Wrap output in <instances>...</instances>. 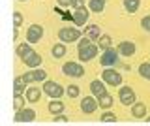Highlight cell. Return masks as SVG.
Returning <instances> with one entry per match:
<instances>
[{"instance_id": "obj_1", "label": "cell", "mask_w": 150, "mask_h": 126, "mask_svg": "<svg viewBox=\"0 0 150 126\" xmlns=\"http://www.w3.org/2000/svg\"><path fill=\"white\" fill-rule=\"evenodd\" d=\"M58 38L64 43H71V41L81 40V32H79V28H75V26H66V28H60Z\"/></svg>"}, {"instance_id": "obj_2", "label": "cell", "mask_w": 150, "mask_h": 126, "mask_svg": "<svg viewBox=\"0 0 150 126\" xmlns=\"http://www.w3.org/2000/svg\"><path fill=\"white\" fill-rule=\"evenodd\" d=\"M101 79L111 87H120L122 85V73L116 72V70H112V68H105V72L101 73Z\"/></svg>"}, {"instance_id": "obj_3", "label": "cell", "mask_w": 150, "mask_h": 126, "mask_svg": "<svg viewBox=\"0 0 150 126\" xmlns=\"http://www.w3.org/2000/svg\"><path fill=\"white\" fill-rule=\"evenodd\" d=\"M62 73L68 77H83L84 75V68L79 62H66L62 66Z\"/></svg>"}, {"instance_id": "obj_4", "label": "cell", "mask_w": 150, "mask_h": 126, "mask_svg": "<svg viewBox=\"0 0 150 126\" xmlns=\"http://www.w3.org/2000/svg\"><path fill=\"white\" fill-rule=\"evenodd\" d=\"M100 62H101V66L103 68H109V66H115L116 62H118V49H105L103 51V55H101V58H100Z\"/></svg>"}, {"instance_id": "obj_5", "label": "cell", "mask_w": 150, "mask_h": 126, "mask_svg": "<svg viewBox=\"0 0 150 126\" xmlns=\"http://www.w3.org/2000/svg\"><path fill=\"white\" fill-rule=\"evenodd\" d=\"M43 90H45V94L47 96H51V98H60L64 94V88L62 85H58V83H54V81H43Z\"/></svg>"}, {"instance_id": "obj_6", "label": "cell", "mask_w": 150, "mask_h": 126, "mask_svg": "<svg viewBox=\"0 0 150 126\" xmlns=\"http://www.w3.org/2000/svg\"><path fill=\"white\" fill-rule=\"evenodd\" d=\"M96 57H98V45L96 43H90V45H86V47L79 49V60H81V62H90V60L96 58Z\"/></svg>"}, {"instance_id": "obj_7", "label": "cell", "mask_w": 150, "mask_h": 126, "mask_svg": "<svg viewBox=\"0 0 150 126\" xmlns=\"http://www.w3.org/2000/svg\"><path fill=\"white\" fill-rule=\"evenodd\" d=\"M34 119H36V111L28 109V107H23V109L15 111V117H13L15 122H32Z\"/></svg>"}, {"instance_id": "obj_8", "label": "cell", "mask_w": 150, "mask_h": 126, "mask_svg": "<svg viewBox=\"0 0 150 126\" xmlns=\"http://www.w3.org/2000/svg\"><path fill=\"white\" fill-rule=\"evenodd\" d=\"M41 38H43V28L40 25H30L26 30V41L28 43H38Z\"/></svg>"}, {"instance_id": "obj_9", "label": "cell", "mask_w": 150, "mask_h": 126, "mask_svg": "<svg viewBox=\"0 0 150 126\" xmlns=\"http://www.w3.org/2000/svg\"><path fill=\"white\" fill-rule=\"evenodd\" d=\"M118 96H120V104H124V105L135 104V92H133L131 87H120L118 88Z\"/></svg>"}, {"instance_id": "obj_10", "label": "cell", "mask_w": 150, "mask_h": 126, "mask_svg": "<svg viewBox=\"0 0 150 126\" xmlns=\"http://www.w3.org/2000/svg\"><path fill=\"white\" fill-rule=\"evenodd\" d=\"M88 15H90V11H88L84 6L83 8H77V10L73 11V15H71V21L75 23V26H83V25H86Z\"/></svg>"}, {"instance_id": "obj_11", "label": "cell", "mask_w": 150, "mask_h": 126, "mask_svg": "<svg viewBox=\"0 0 150 126\" xmlns=\"http://www.w3.org/2000/svg\"><path fill=\"white\" fill-rule=\"evenodd\" d=\"M98 107H100V104H98L92 96H86V98H83V100H81V111H83V113H86V115H92Z\"/></svg>"}, {"instance_id": "obj_12", "label": "cell", "mask_w": 150, "mask_h": 126, "mask_svg": "<svg viewBox=\"0 0 150 126\" xmlns=\"http://www.w3.org/2000/svg\"><path fill=\"white\" fill-rule=\"evenodd\" d=\"M135 43L133 41H122V43H118V53L122 55V57H131V55H135Z\"/></svg>"}, {"instance_id": "obj_13", "label": "cell", "mask_w": 150, "mask_h": 126, "mask_svg": "<svg viewBox=\"0 0 150 126\" xmlns=\"http://www.w3.org/2000/svg\"><path fill=\"white\" fill-rule=\"evenodd\" d=\"M23 62L26 64V66H30V68H38L41 64V57L36 53V51H30V53L26 55L25 58H23Z\"/></svg>"}, {"instance_id": "obj_14", "label": "cell", "mask_w": 150, "mask_h": 126, "mask_svg": "<svg viewBox=\"0 0 150 126\" xmlns=\"http://www.w3.org/2000/svg\"><path fill=\"white\" fill-rule=\"evenodd\" d=\"M26 87H28V81L25 79V75L15 77V81H13V92H15V94H23V92L26 90Z\"/></svg>"}, {"instance_id": "obj_15", "label": "cell", "mask_w": 150, "mask_h": 126, "mask_svg": "<svg viewBox=\"0 0 150 126\" xmlns=\"http://www.w3.org/2000/svg\"><path fill=\"white\" fill-rule=\"evenodd\" d=\"M144 115H146V105H144V104H141V102L131 104V117H135V119H143Z\"/></svg>"}, {"instance_id": "obj_16", "label": "cell", "mask_w": 150, "mask_h": 126, "mask_svg": "<svg viewBox=\"0 0 150 126\" xmlns=\"http://www.w3.org/2000/svg\"><path fill=\"white\" fill-rule=\"evenodd\" d=\"M90 92L94 96H101L105 94V81H100V79H94L90 83Z\"/></svg>"}, {"instance_id": "obj_17", "label": "cell", "mask_w": 150, "mask_h": 126, "mask_svg": "<svg viewBox=\"0 0 150 126\" xmlns=\"http://www.w3.org/2000/svg\"><path fill=\"white\" fill-rule=\"evenodd\" d=\"M25 79L28 83H32V81H45L47 73L43 72V70H34V72H30V73H25Z\"/></svg>"}, {"instance_id": "obj_18", "label": "cell", "mask_w": 150, "mask_h": 126, "mask_svg": "<svg viewBox=\"0 0 150 126\" xmlns=\"http://www.w3.org/2000/svg\"><path fill=\"white\" fill-rule=\"evenodd\" d=\"M40 96H41V90L40 88H36V87H26V90H25V98L28 102H38L40 100Z\"/></svg>"}, {"instance_id": "obj_19", "label": "cell", "mask_w": 150, "mask_h": 126, "mask_svg": "<svg viewBox=\"0 0 150 126\" xmlns=\"http://www.w3.org/2000/svg\"><path fill=\"white\" fill-rule=\"evenodd\" d=\"M47 109H49V113H53V115H58V113H64V104L60 100H54L51 102L49 104V107H47Z\"/></svg>"}, {"instance_id": "obj_20", "label": "cell", "mask_w": 150, "mask_h": 126, "mask_svg": "<svg viewBox=\"0 0 150 126\" xmlns=\"http://www.w3.org/2000/svg\"><path fill=\"white\" fill-rule=\"evenodd\" d=\"M98 104H100V107H103V109H109V107L112 105V96L109 94V92L98 96Z\"/></svg>"}, {"instance_id": "obj_21", "label": "cell", "mask_w": 150, "mask_h": 126, "mask_svg": "<svg viewBox=\"0 0 150 126\" xmlns=\"http://www.w3.org/2000/svg\"><path fill=\"white\" fill-rule=\"evenodd\" d=\"M84 34H86V38H90V40H100V26L98 25H90V26H86L84 28Z\"/></svg>"}, {"instance_id": "obj_22", "label": "cell", "mask_w": 150, "mask_h": 126, "mask_svg": "<svg viewBox=\"0 0 150 126\" xmlns=\"http://www.w3.org/2000/svg\"><path fill=\"white\" fill-rule=\"evenodd\" d=\"M88 8H90V11L100 13V11L105 10V0H90V2H88Z\"/></svg>"}, {"instance_id": "obj_23", "label": "cell", "mask_w": 150, "mask_h": 126, "mask_svg": "<svg viewBox=\"0 0 150 126\" xmlns=\"http://www.w3.org/2000/svg\"><path fill=\"white\" fill-rule=\"evenodd\" d=\"M124 8H126V11L135 13L141 8V0H124Z\"/></svg>"}, {"instance_id": "obj_24", "label": "cell", "mask_w": 150, "mask_h": 126, "mask_svg": "<svg viewBox=\"0 0 150 126\" xmlns=\"http://www.w3.org/2000/svg\"><path fill=\"white\" fill-rule=\"evenodd\" d=\"M51 53H53L54 58H62L64 55H66V45L64 43H54L53 49H51Z\"/></svg>"}, {"instance_id": "obj_25", "label": "cell", "mask_w": 150, "mask_h": 126, "mask_svg": "<svg viewBox=\"0 0 150 126\" xmlns=\"http://www.w3.org/2000/svg\"><path fill=\"white\" fill-rule=\"evenodd\" d=\"M139 75L143 77V79H150V62H143V64H139Z\"/></svg>"}, {"instance_id": "obj_26", "label": "cell", "mask_w": 150, "mask_h": 126, "mask_svg": "<svg viewBox=\"0 0 150 126\" xmlns=\"http://www.w3.org/2000/svg\"><path fill=\"white\" fill-rule=\"evenodd\" d=\"M30 45H32V43H28V41H26V43H21V45H17V55H19L21 58H25L26 55L32 51V47H30Z\"/></svg>"}, {"instance_id": "obj_27", "label": "cell", "mask_w": 150, "mask_h": 126, "mask_svg": "<svg viewBox=\"0 0 150 126\" xmlns=\"http://www.w3.org/2000/svg\"><path fill=\"white\" fill-rule=\"evenodd\" d=\"M25 100H26V98H23L21 94H15V98H13V109H15V111L23 109V107H25Z\"/></svg>"}, {"instance_id": "obj_28", "label": "cell", "mask_w": 150, "mask_h": 126, "mask_svg": "<svg viewBox=\"0 0 150 126\" xmlns=\"http://www.w3.org/2000/svg\"><path fill=\"white\" fill-rule=\"evenodd\" d=\"M101 122H116V115L115 113H109V111H103V115L100 117Z\"/></svg>"}, {"instance_id": "obj_29", "label": "cell", "mask_w": 150, "mask_h": 126, "mask_svg": "<svg viewBox=\"0 0 150 126\" xmlns=\"http://www.w3.org/2000/svg\"><path fill=\"white\" fill-rule=\"evenodd\" d=\"M100 47L103 51L111 47V36H100Z\"/></svg>"}, {"instance_id": "obj_30", "label": "cell", "mask_w": 150, "mask_h": 126, "mask_svg": "<svg viewBox=\"0 0 150 126\" xmlns=\"http://www.w3.org/2000/svg\"><path fill=\"white\" fill-rule=\"evenodd\" d=\"M66 92H68V96H69V98H77V96H79V92H81V88H79L77 85H69Z\"/></svg>"}, {"instance_id": "obj_31", "label": "cell", "mask_w": 150, "mask_h": 126, "mask_svg": "<svg viewBox=\"0 0 150 126\" xmlns=\"http://www.w3.org/2000/svg\"><path fill=\"white\" fill-rule=\"evenodd\" d=\"M21 25H23V15H21V11H13V26H15V28H19Z\"/></svg>"}, {"instance_id": "obj_32", "label": "cell", "mask_w": 150, "mask_h": 126, "mask_svg": "<svg viewBox=\"0 0 150 126\" xmlns=\"http://www.w3.org/2000/svg\"><path fill=\"white\" fill-rule=\"evenodd\" d=\"M141 26H143L146 32H150V15H146V17H143V19H141Z\"/></svg>"}, {"instance_id": "obj_33", "label": "cell", "mask_w": 150, "mask_h": 126, "mask_svg": "<svg viewBox=\"0 0 150 126\" xmlns=\"http://www.w3.org/2000/svg\"><path fill=\"white\" fill-rule=\"evenodd\" d=\"M90 43H92V40H90V38H81V40L77 41V47H79V49H83V47H86V45H90Z\"/></svg>"}, {"instance_id": "obj_34", "label": "cell", "mask_w": 150, "mask_h": 126, "mask_svg": "<svg viewBox=\"0 0 150 126\" xmlns=\"http://www.w3.org/2000/svg\"><path fill=\"white\" fill-rule=\"evenodd\" d=\"M53 122H68V117L66 115H62V113H58V115H54V119H53Z\"/></svg>"}, {"instance_id": "obj_35", "label": "cell", "mask_w": 150, "mask_h": 126, "mask_svg": "<svg viewBox=\"0 0 150 126\" xmlns=\"http://www.w3.org/2000/svg\"><path fill=\"white\" fill-rule=\"evenodd\" d=\"M71 6L77 10V8H83L84 6V0H71Z\"/></svg>"}, {"instance_id": "obj_36", "label": "cell", "mask_w": 150, "mask_h": 126, "mask_svg": "<svg viewBox=\"0 0 150 126\" xmlns=\"http://www.w3.org/2000/svg\"><path fill=\"white\" fill-rule=\"evenodd\" d=\"M56 2H58V6H62V8L71 6V0H56Z\"/></svg>"}, {"instance_id": "obj_37", "label": "cell", "mask_w": 150, "mask_h": 126, "mask_svg": "<svg viewBox=\"0 0 150 126\" xmlns=\"http://www.w3.org/2000/svg\"><path fill=\"white\" fill-rule=\"evenodd\" d=\"M146 122H150V119H146Z\"/></svg>"}, {"instance_id": "obj_38", "label": "cell", "mask_w": 150, "mask_h": 126, "mask_svg": "<svg viewBox=\"0 0 150 126\" xmlns=\"http://www.w3.org/2000/svg\"><path fill=\"white\" fill-rule=\"evenodd\" d=\"M21 2H25V0H21Z\"/></svg>"}]
</instances>
